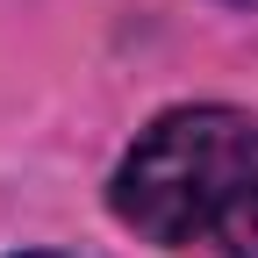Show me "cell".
<instances>
[{"label": "cell", "mask_w": 258, "mask_h": 258, "mask_svg": "<svg viewBox=\"0 0 258 258\" xmlns=\"http://www.w3.org/2000/svg\"><path fill=\"white\" fill-rule=\"evenodd\" d=\"M108 201L165 251L258 258V122L215 101L158 115L115 165Z\"/></svg>", "instance_id": "1"}, {"label": "cell", "mask_w": 258, "mask_h": 258, "mask_svg": "<svg viewBox=\"0 0 258 258\" xmlns=\"http://www.w3.org/2000/svg\"><path fill=\"white\" fill-rule=\"evenodd\" d=\"M22 258H57V251H22Z\"/></svg>", "instance_id": "2"}]
</instances>
